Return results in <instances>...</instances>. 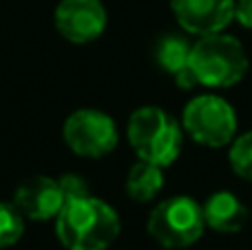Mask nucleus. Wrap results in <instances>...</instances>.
<instances>
[{"mask_svg":"<svg viewBox=\"0 0 252 250\" xmlns=\"http://www.w3.org/2000/svg\"><path fill=\"white\" fill-rule=\"evenodd\" d=\"M56 235L66 250H106L120 235V217L113 206L89 195L64 204Z\"/></svg>","mask_w":252,"mask_h":250,"instance_id":"obj_1","label":"nucleus"},{"mask_svg":"<svg viewBox=\"0 0 252 250\" xmlns=\"http://www.w3.org/2000/svg\"><path fill=\"white\" fill-rule=\"evenodd\" d=\"M128 142L139 159L157 166H170L182 153V128L159 106H139L128 118Z\"/></svg>","mask_w":252,"mask_h":250,"instance_id":"obj_2","label":"nucleus"},{"mask_svg":"<svg viewBox=\"0 0 252 250\" xmlns=\"http://www.w3.org/2000/svg\"><path fill=\"white\" fill-rule=\"evenodd\" d=\"M190 66L201 87H235L248 73V56L244 44L226 33L201 35L190 51Z\"/></svg>","mask_w":252,"mask_h":250,"instance_id":"obj_3","label":"nucleus"},{"mask_svg":"<svg viewBox=\"0 0 252 250\" xmlns=\"http://www.w3.org/2000/svg\"><path fill=\"white\" fill-rule=\"evenodd\" d=\"M206 221L201 206L188 195L164 199L148 215L146 230L159 246L177 250L188 248L204 235Z\"/></svg>","mask_w":252,"mask_h":250,"instance_id":"obj_4","label":"nucleus"},{"mask_svg":"<svg viewBox=\"0 0 252 250\" xmlns=\"http://www.w3.org/2000/svg\"><path fill=\"white\" fill-rule=\"evenodd\" d=\"M182 124L197 144L221 149L235 140L237 113L223 97L206 93L192 97L186 104Z\"/></svg>","mask_w":252,"mask_h":250,"instance_id":"obj_5","label":"nucleus"},{"mask_svg":"<svg viewBox=\"0 0 252 250\" xmlns=\"http://www.w3.org/2000/svg\"><path fill=\"white\" fill-rule=\"evenodd\" d=\"M62 135L66 146L82 157H104L120 142L115 120L100 109H80L71 113Z\"/></svg>","mask_w":252,"mask_h":250,"instance_id":"obj_6","label":"nucleus"},{"mask_svg":"<svg viewBox=\"0 0 252 250\" xmlns=\"http://www.w3.org/2000/svg\"><path fill=\"white\" fill-rule=\"evenodd\" d=\"M53 22L66 42L89 44L104 33L109 16L100 0H60Z\"/></svg>","mask_w":252,"mask_h":250,"instance_id":"obj_7","label":"nucleus"},{"mask_svg":"<svg viewBox=\"0 0 252 250\" xmlns=\"http://www.w3.org/2000/svg\"><path fill=\"white\" fill-rule=\"evenodd\" d=\"M170 9L192 35L221 33L235 20V0H170Z\"/></svg>","mask_w":252,"mask_h":250,"instance_id":"obj_8","label":"nucleus"},{"mask_svg":"<svg viewBox=\"0 0 252 250\" xmlns=\"http://www.w3.org/2000/svg\"><path fill=\"white\" fill-rule=\"evenodd\" d=\"M13 206L27 219H56L60 215V211L64 208V195H62L60 182L47 175L29 177L13 190Z\"/></svg>","mask_w":252,"mask_h":250,"instance_id":"obj_9","label":"nucleus"},{"mask_svg":"<svg viewBox=\"0 0 252 250\" xmlns=\"http://www.w3.org/2000/svg\"><path fill=\"white\" fill-rule=\"evenodd\" d=\"M201 211H204L206 226L223 235L239 233L248 221V208L241 204L235 193H228V190L213 193L201 206Z\"/></svg>","mask_w":252,"mask_h":250,"instance_id":"obj_10","label":"nucleus"},{"mask_svg":"<svg viewBox=\"0 0 252 250\" xmlns=\"http://www.w3.org/2000/svg\"><path fill=\"white\" fill-rule=\"evenodd\" d=\"M164 188V168L153 162H135L126 177V193L130 199L139 204H146L157 197V193Z\"/></svg>","mask_w":252,"mask_h":250,"instance_id":"obj_11","label":"nucleus"},{"mask_svg":"<svg viewBox=\"0 0 252 250\" xmlns=\"http://www.w3.org/2000/svg\"><path fill=\"white\" fill-rule=\"evenodd\" d=\"M190 51L192 44L182 35H164L155 44V62L159 69H164L168 75H177L186 66H190Z\"/></svg>","mask_w":252,"mask_h":250,"instance_id":"obj_12","label":"nucleus"},{"mask_svg":"<svg viewBox=\"0 0 252 250\" xmlns=\"http://www.w3.org/2000/svg\"><path fill=\"white\" fill-rule=\"evenodd\" d=\"M25 233L22 213L13 204L0 202V248H9Z\"/></svg>","mask_w":252,"mask_h":250,"instance_id":"obj_13","label":"nucleus"},{"mask_svg":"<svg viewBox=\"0 0 252 250\" xmlns=\"http://www.w3.org/2000/svg\"><path fill=\"white\" fill-rule=\"evenodd\" d=\"M230 166L241 180L252 182V131L239 135L237 140H232L230 144Z\"/></svg>","mask_w":252,"mask_h":250,"instance_id":"obj_14","label":"nucleus"},{"mask_svg":"<svg viewBox=\"0 0 252 250\" xmlns=\"http://www.w3.org/2000/svg\"><path fill=\"white\" fill-rule=\"evenodd\" d=\"M58 182H60L62 195H64V204H66V202H73V199L89 197V195H91V193H89L87 182H84L80 175H73V173H66V175H62Z\"/></svg>","mask_w":252,"mask_h":250,"instance_id":"obj_15","label":"nucleus"},{"mask_svg":"<svg viewBox=\"0 0 252 250\" xmlns=\"http://www.w3.org/2000/svg\"><path fill=\"white\" fill-rule=\"evenodd\" d=\"M235 20L246 29H252V0H235Z\"/></svg>","mask_w":252,"mask_h":250,"instance_id":"obj_16","label":"nucleus"}]
</instances>
